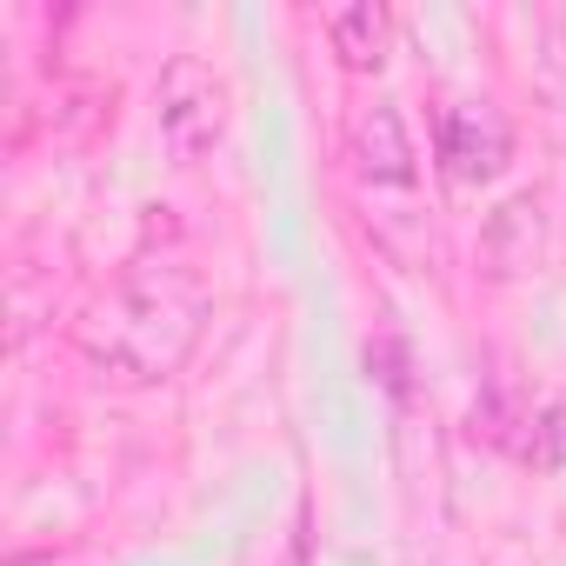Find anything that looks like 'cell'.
Returning <instances> with one entry per match:
<instances>
[{
    "instance_id": "6",
    "label": "cell",
    "mask_w": 566,
    "mask_h": 566,
    "mask_svg": "<svg viewBox=\"0 0 566 566\" xmlns=\"http://www.w3.org/2000/svg\"><path fill=\"white\" fill-rule=\"evenodd\" d=\"M533 253H539V207H533V193H520V200H506V207L493 213V227H486V260H493V273H520Z\"/></svg>"
},
{
    "instance_id": "2",
    "label": "cell",
    "mask_w": 566,
    "mask_h": 566,
    "mask_svg": "<svg viewBox=\"0 0 566 566\" xmlns=\"http://www.w3.org/2000/svg\"><path fill=\"white\" fill-rule=\"evenodd\" d=\"M154 114H160V147L174 160H200L213 140H220V81L200 54H174L160 67V94H154Z\"/></svg>"
},
{
    "instance_id": "1",
    "label": "cell",
    "mask_w": 566,
    "mask_h": 566,
    "mask_svg": "<svg viewBox=\"0 0 566 566\" xmlns=\"http://www.w3.org/2000/svg\"><path fill=\"white\" fill-rule=\"evenodd\" d=\"M200 327H207L200 273L187 260H140L81 327V354L120 387H154L187 367Z\"/></svg>"
},
{
    "instance_id": "5",
    "label": "cell",
    "mask_w": 566,
    "mask_h": 566,
    "mask_svg": "<svg viewBox=\"0 0 566 566\" xmlns=\"http://www.w3.org/2000/svg\"><path fill=\"white\" fill-rule=\"evenodd\" d=\"M334 34V54L354 67V74H374L387 61V8H374V0H360V8H340L327 21Z\"/></svg>"
},
{
    "instance_id": "3",
    "label": "cell",
    "mask_w": 566,
    "mask_h": 566,
    "mask_svg": "<svg viewBox=\"0 0 566 566\" xmlns=\"http://www.w3.org/2000/svg\"><path fill=\"white\" fill-rule=\"evenodd\" d=\"M506 154H513V134H506V120L493 114V107H453L447 114V127H440V160H447V174L453 180H493L500 167H506Z\"/></svg>"
},
{
    "instance_id": "4",
    "label": "cell",
    "mask_w": 566,
    "mask_h": 566,
    "mask_svg": "<svg viewBox=\"0 0 566 566\" xmlns=\"http://www.w3.org/2000/svg\"><path fill=\"white\" fill-rule=\"evenodd\" d=\"M354 167H360L367 187H413L420 160H413V140H407L400 107L374 101V107L354 120Z\"/></svg>"
}]
</instances>
